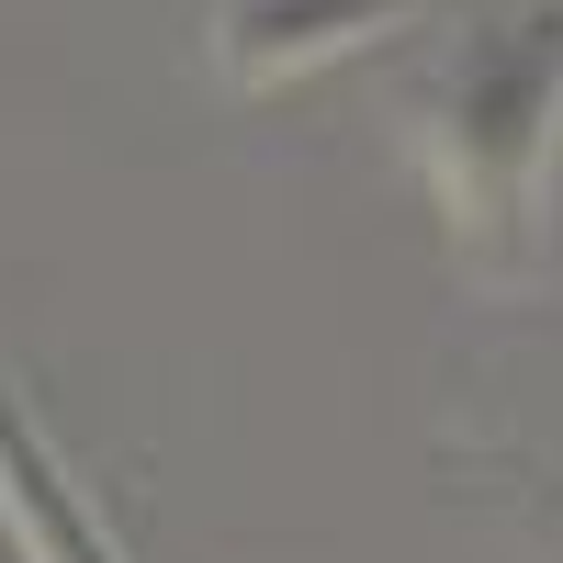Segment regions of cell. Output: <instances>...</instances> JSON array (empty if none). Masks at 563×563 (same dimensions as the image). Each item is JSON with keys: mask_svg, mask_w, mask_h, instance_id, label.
Instances as JSON below:
<instances>
[{"mask_svg": "<svg viewBox=\"0 0 563 563\" xmlns=\"http://www.w3.org/2000/svg\"><path fill=\"white\" fill-rule=\"evenodd\" d=\"M395 147L429 180L451 260L485 294H530L563 249V0L462 23L395 90Z\"/></svg>", "mask_w": 563, "mask_h": 563, "instance_id": "obj_1", "label": "cell"}, {"mask_svg": "<svg viewBox=\"0 0 563 563\" xmlns=\"http://www.w3.org/2000/svg\"><path fill=\"white\" fill-rule=\"evenodd\" d=\"M429 12L440 0H214L203 45H214V79L260 102V90H294V79L339 68V57H361V45L429 23Z\"/></svg>", "mask_w": 563, "mask_h": 563, "instance_id": "obj_2", "label": "cell"}, {"mask_svg": "<svg viewBox=\"0 0 563 563\" xmlns=\"http://www.w3.org/2000/svg\"><path fill=\"white\" fill-rule=\"evenodd\" d=\"M0 530L23 541V563H135L124 530L102 519V496H90V474L57 451L45 406L12 372H0Z\"/></svg>", "mask_w": 563, "mask_h": 563, "instance_id": "obj_3", "label": "cell"}]
</instances>
